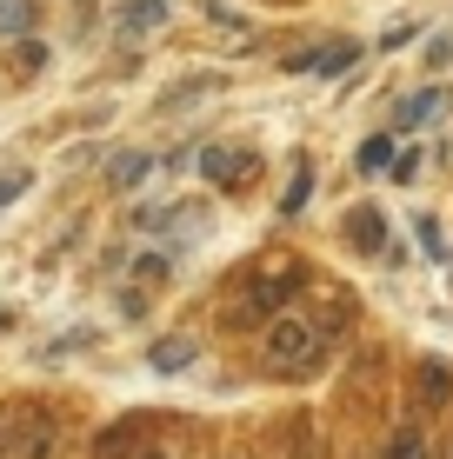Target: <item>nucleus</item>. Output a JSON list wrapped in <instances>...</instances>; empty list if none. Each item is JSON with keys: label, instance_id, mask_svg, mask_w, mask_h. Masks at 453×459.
Returning a JSON list of instances; mask_svg holds the SVG:
<instances>
[{"label": "nucleus", "instance_id": "1", "mask_svg": "<svg viewBox=\"0 0 453 459\" xmlns=\"http://www.w3.org/2000/svg\"><path fill=\"white\" fill-rule=\"evenodd\" d=\"M320 359H327V333L314 320H301V313H274L267 320V333H260V367L267 373L307 379V373H320Z\"/></svg>", "mask_w": 453, "mask_h": 459}, {"label": "nucleus", "instance_id": "2", "mask_svg": "<svg viewBox=\"0 0 453 459\" xmlns=\"http://www.w3.org/2000/svg\"><path fill=\"white\" fill-rule=\"evenodd\" d=\"M54 453V420L34 406H7L0 413V459H47Z\"/></svg>", "mask_w": 453, "mask_h": 459}, {"label": "nucleus", "instance_id": "3", "mask_svg": "<svg viewBox=\"0 0 453 459\" xmlns=\"http://www.w3.org/2000/svg\"><path fill=\"white\" fill-rule=\"evenodd\" d=\"M247 173H254V147H200V180H213V186H247Z\"/></svg>", "mask_w": 453, "mask_h": 459}, {"label": "nucleus", "instance_id": "4", "mask_svg": "<svg viewBox=\"0 0 453 459\" xmlns=\"http://www.w3.org/2000/svg\"><path fill=\"white\" fill-rule=\"evenodd\" d=\"M353 60H361V47L353 40H327V47H307V54L287 60V74H307V81H334V74H347Z\"/></svg>", "mask_w": 453, "mask_h": 459}, {"label": "nucleus", "instance_id": "5", "mask_svg": "<svg viewBox=\"0 0 453 459\" xmlns=\"http://www.w3.org/2000/svg\"><path fill=\"white\" fill-rule=\"evenodd\" d=\"M347 240L361 253H387V213L380 207H353L347 213Z\"/></svg>", "mask_w": 453, "mask_h": 459}, {"label": "nucleus", "instance_id": "6", "mask_svg": "<svg viewBox=\"0 0 453 459\" xmlns=\"http://www.w3.org/2000/svg\"><path fill=\"white\" fill-rule=\"evenodd\" d=\"M147 173H153V153H140V147L134 153H114V160H107V186H114V194H134Z\"/></svg>", "mask_w": 453, "mask_h": 459}, {"label": "nucleus", "instance_id": "7", "mask_svg": "<svg viewBox=\"0 0 453 459\" xmlns=\"http://www.w3.org/2000/svg\"><path fill=\"white\" fill-rule=\"evenodd\" d=\"M161 21H167V0H127V7H120V34L127 40H147Z\"/></svg>", "mask_w": 453, "mask_h": 459}, {"label": "nucleus", "instance_id": "8", "mask_svg": "<svg viewBox=\"0 0 453 459\" xmlns=\"http://www.w3.org/2000/svg\"><path fill=\"white\" fill-rule=\"evenodd\" d=\"M194 353H200V346L187 340V333H174V340L147 346V367H153V373H187V367H194Z\"/></svg>", "mask_w": 453, "mask_h": 459}, {"label": "nucleus", "instance_id": "9", "mask_svg": "<svg viewBox=\"0 0 453 459\" xmlns=\"http://www.w3.org/2000/svg\"><path fill=\"white\" fill-rule=\"evenodd\" d=\"M40 21V0H0V40H27Z\"/></svg>", "mask_w": 453, "mask_h": 459}, {"label": "nucleus", "instance_id": "10", "mask_svg": "<svg viewBox=\"0 0 453 459\" xmlns=\"http://www.w3.org/2000/svg\"><path fill=\"white\" fill-rule=\"evenodd\" d=\"M453 373L440 367V359H420V400H427V406H440V400H453Z\"/></svg>", "mask_w": 453, "mask_h": 459}, {"label": "nucleus", "instance_id": "11", "mask_svg": "<svg viewBox=\"0 0 453 459\" xmlns=\"http://www.w3.org/2000/svg\"><path fill=\"white\" fill-rule=\"evenodd\" d=\"M353 167H361V173H380V167H394V140H387V134L361 140V153H353Z\"/></svg>", "mask_w": 453, "mask_h": 459}, {"label": "nucleus", "instance_id": "12", "mask_svg": "<svg viewBox=\"0 0 453 459\" xmlns=\"http://www.w3.org/2000/svg\"><path fill=\"white\" fill-rule=\"evenodd\" d=\"M387 459H433L427 453V433H420V426H400V433L387 439Z\"/></svg>", "mask_w": 453, "mask_h": 459}, {"label": "nucleus", "instance_id": "13", "mask_svg": "<svg viewBox=\"0 0 453 459\" xmlns=\"http://www.w3.org/2000/svg\"><path fill=\"white\" fill-rule=\"evenodd\" d=\"M307 186H314V167H293V180H287V194H280V213H301L307 207Z\"/></svg>", "mask_w": 453, "mask_h": 459}, {"label": "nucleus", "instance_id": "14", "mask_svg": "<svg viewBox=\"0 0 453 459\" xmlns=\"http://www.w3.org/2000/svg\"><path fill=\"white\" fill-rule=\"evenodd\" d=\"M433 107H440V93H433V87H427V93H414V100L400 107V120H394V126H420V120H433Z\"/></svg>", "mask_w": 453, "mask_h": 459}, {"label": "nucleus", "instance_id": "15", "mask_svg": "<svg viewBox=\"0 0 453 459\" xmlns=\"http://www.w3.org/2000/svg\"><path fill=\"white\" fill-rule=\"evenodd\" d=\"M27 186H34V173H27V167H0V207H13Z\"/></svg>", "mask_w": 453, "mask_h": 459}, {"label": "nucleus", "instance_id": "16", "mask_svg": "<svg viewBox=\"0 0 453 459\" xmlns=\"http://www.w3.org/2000/svg\"><path fill=\"white\" fill-rule=\"evenodd\" d=\"M414 233H420V240H427V253H433V260H447V247H440V220H420Z\"/></svg>", "mask_w": 453, "mask_h": 459}, {"label": "nucleus", "instance_id": "17", "mask_svg": "<svg viewBox=\"0 0 453 459\" xmlns=\"http://www.w3.org/2000/svg\"><path fill=\"white\" fill-rule=\"evenodd\" d=\"M134 273H140V280H167V260H161V253H140Z\"/></svg>", "mask_w": 453, "mask_h": 459}, {"label": "nucleus", "instance_id": "18", "mask_svg": "<svg viewBox=\"0 0 453 459\" xmlns=\"http://www.w3.org/2000/svg\"><path fill=\"white\" fill-rule=\"evenodd\" d=\"M0 333H7V313H0Z\"/></svg>", "mask_w": 453, "mask_h": 459}, {"label": "nucleus", "instance_id": "19", "mask_svg": "<svg viewBox=\"0 0 453 459\" xmlns=\"http://www.w3.org/2000/svg\"><path fill=\"white\" fill-rule=\"evenodd\" d=\"M147 459H167V453H147Z\"/></svg>", "mask_w": 453, "mask_h": 459}, {"label": "nucleus", "instance_id": "20", "mask_svg": "<svg viewBox=\"0 0 453 459\" xmlns=\"http://www.w3.org/2000/svg\"><path fill=\"white\" fill-rule=\"evenodd\" d=\"M447 459H453V446H447Z\"/></svg>", "mask_w": 453, "mask_h": 459}]
</instances>
